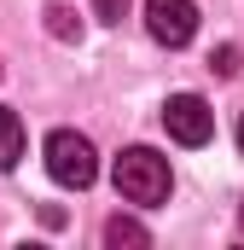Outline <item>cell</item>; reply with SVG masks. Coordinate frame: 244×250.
Segmentation results:
<instances>
[{"mask_svg":"<svg viewBox=\"0 0 244 250\" xmlns=\"http://www.w3.org/2000/svg\"><path fill=\"white\" fill-rule=\"evenodd\" d=\"M105 245H151V233L140 221H128V215H111L105 221Z\"/></svg>","mask_w":244,"mask_h":250,"instance_id":"obj_6","label":"cell"},{"mask_svg":"<svg viewBox=\"0 0 244 250\" xmlns=\"http://www.w3.org/2000/svg\"><path fill=\"white\" fill-rule=\"evenodd\" d=\"M163 128H169V140H181V146H209L215 111H209L203 93H175V99L163 105Z\"/></svg>","mask_w":244,"mask_h":250,"instance_id":"obj_3","label":"cell"},{"mask_svg":"<svg viewBox=\"0 0 244 250\" xmlns=\"http://www.w3.org/2000/svg\"><path fill=\"white\" fill-rule=\"evenodd\" d=\"M111 181L128 204H140V209H157L169 187H175V175H169V157L163 151H151V146H128L117 157V169H111Z\"/></svg>","mask_w":244,"mask_h":250,"instance_id":"obj_1","label":"cell"},{"mask_svg":"<svg viewBox=\"0 0 244 250\" xmlns=\"http://www.w3.org/2000/svg\"><path fill=\"white\" fill-rule=\"evenodd\" d=\"M41 157H47V175H53L59 187H70V192H81V187L99 181V151H93V140L76 134V128H53L47 146H41Z\"/></svg>","mask_w":244,"mask_h":250,"instance_id":"obj_2","label":"cell"},{"mask_svg":"<svg viewBox=\"0 0 244 250\" xmlns=\"http://www.w3.org/2000/svg\"><path fill=\"white\" fill-rule=\"evenodd\" d=\"M209 64H215L221 76H233V70H239V47H221V53H215V59H209Z\"/></svg>","mask_w":244,"mask_h":250,"instance_id":"obj_9","label":"cell"},{"mask_svg":"<svg viewBox=\"0 0 244 250\" xmlns=\"http://www.w3.org/2000/svg\"><path fill=\"white\" fill-rule=\"evenodd\" d=\"M145 35L157 47H186L198 35V0H145Z\"/></svg>","mask_w":244,"mask_h":250,"instance_id":"obj_4","label":"cell"},{"mask_svg":"<svg viewBox=\"0 0 244 250\" xmlns=\"http://www.w3.org/2000/svg\"><path fill=\"white\" fill-rule=\"evenodd\" d=\"M18 157H23V123H18V111L0 105V175L18 169Z\"/></svg>","mask_w":244,"mask_h":250,"instance_id":"obj_5","label":"cell"},{"mask_svg":"<svg viewBox=\"0 0 244 250\" xmlns=\"http://www.w3.org/2000/svg\"><path fill=\"white\" fill-rule=\"evenodd\" d=\"M239 221H244V209H239Z\"/></svg>","mask_w":244,"mask_h":250,"instance_id":"obj_11","label":"cell"},{"mask_svg":"<svg viewBox=\"0 0 244 250\" xmlns=\"http://www.w3.org/2000/svg\"><path fill=\"white\" fill-rule=\"evenodd\" d=\"M233 134H239V157H244V111H239V128H233Z\"/></svg>","mask_w":244,"mask_h":250,"instance_id":"obj_10","label":"cell"},{"mask_svg":"<svg viewBox=\"0 0 244 250\" xmlns=\"http://www.w3.org/2000/svg\"><path fill=\"white\" fill-rule=\"evenodd\" d=\"M47 18H53V35H59V41H70V35H81V23H70V12H64V6H53Z\"/></svg>","mask_w":244,"mask_h":250,"instance_id":"obj_7","label":"cell"},{"mask_svg":"<svg viewBox=\"0 0 244 250\" xmlns=\"http://www.w3.org/2000/svg\"><path fill=\"white\" fill-rule=\"evenodd\" d=\"M93 12H99V23H122L128 0H93Z\"/></svg>","mask_w":244,"mask_h":250,"instance_id":"obj_8","label":"cell"}]
</instances>
